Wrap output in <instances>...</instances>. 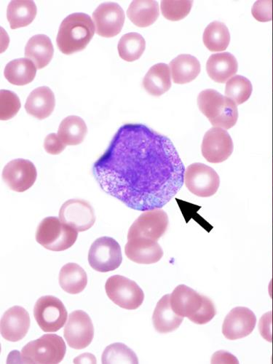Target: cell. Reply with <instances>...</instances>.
<instances>
[{"mask_svg":"<svg viewBox=\"0 0 273 364\" xmlns=\"http://www.w3.org/2000/svg\"><path fill=\"white\" fill-rule=\"evenodd\" d=\"M186 171L170 139L138 124L121 127L93 166L104 192L139 211L170 202L183 186Z\"/></svg>","mask_w":273,"mask_h":364,"instance_id":"6da1fadb","label":"cell"},{"mask_svg":"<svg viewBox=\"0 0 273 364\" xmlns=\"http://www.w3.org/2000/svg\"><path fill=\"white\" fill-rule=\"evenodd\" d=\"M170 301L177 315L196 324H206L217 315L213 301L186 285L176 287L170 294Z\"/></svg>","mask_w":273,"mask_h":364,"instance_id":"7a4b0ae2","label":"cell"},{"mask_svg":"<svg viewBox=\"0 0 273 364\" xmlns=\"http://www.w3.org/2000/svg\"><path fill=\"white\" fill-rule=\"evenodd\" d=\"M95 33L92 18L85 14H73L60 24L56 43L60 52L70 55L84 50Z\"/></svg>","mask_w":273,"mask_h":364,"instance_id":"3957f363","label":"cell"},{"mask_svg":"<svg viewBox=\"0 0 273 364\" xmlns=\"http://www.w3.org/2000/svg\"><path fill=\"white\" fill-rule=\"evenodd\" d=\"M198 105L212 126L225 130L235 126L238 119L237 105L218 91L203 90L198 97Z\"/></svg>","mask_w":273,"mask_h":364,"instance_id":"277c9868","label":"cell"},{"mask_svg":"<svg viewBox=\"0 0 273 364\" xmlns=\"http://www.w3.org/2000/svg\"><path fill=\"white\" fill-rule=\"evenodd\" d=\"M67 346L62 337L46 333L41 338L26 344L21 353V363L57 364L66 355Z\"/></svg>","mask_w":273,"mask_h":364,"instance_id":"5b68a950","label":"cell"},{"mask_svg":"<svg viewBox=\"0 0 273 364\" xmlns=\"http://www.w3.org/2000/svg\"><path fill=\"white\" fill-rule=\"evenodd\" d=\"M77 231L55 217L45 218L38 225L36 240L45 249L63 252L71 248L77 239Z\"/></svg>","mask_w":273,"mask_h":364,"instance_id":"8992f818","label":"cell"},{"mask_svg":"<svg viewBox=\"0 0 273 364\" xmlns=\"http://www.w3.org/2000/svg\"><path fill=\"white\" fill-rule=\"evenodd\" d=\"M108 297L121 309L134 311L138 309L144 299V294L134 281L123 276L110 277L105 284Z\"/></svg>","mask_w":273,"mask_h":364,"instance_id":"52a82bcc","label":"cell"},{"mask_svg":"<svg viewBox=\"0 0 273 364\" xmlns=\"http://www.w3.org/2000/svg\"><path fill=\"white\" fill-rule=\"evenodd\" d=\"M122 251L117 241L112 237H100L90 248L88 262L97 272L114 271L122 264Z\"/></svg>","mask_w":273,"mask_h":364,"instance_id":"ba28073f","label":"cell"},{"mask_svg":"<svg viewBox=\"0 0 273 364\" xmlns=\"http://www.w3.org/2000/svg\"><path fill=\"white\" fill-rule=\"evenodd\" d=\"M34 317L45 332H56L63 328L68 313L63 302L53 296L38 299L34 308Z\"/></svg>","mask_w":273,"mask_h":364,"instance_id":"9c48e42d","label":"cell"},{"mask_svg":"<svg viewBox=\"0 0 273 364\" xmlns=\"http://www.w3.org/2000/svg\"><path fill=\"white\" fill-rule=\"evenodd\" d=\"M188 189L196 196L208 198L217 193L220 185L218 173L212 168L200 163L188 167L185 173Z\"/></svg>","mask_w":273,"mask_h":364,"instance_id":"30bf717a","label":"cell"},{"mask_svg":"<svg viewBox=\"0 0 273 364\" xmlns=\"http://www.w3.org/2000/svg\"><path fill=\"white\" fill-rule=\"evenodd\" d=\"M168 224V215L163 209L144 211L131 226L128 240L144 237L158 241L166 232Z\"/></svg>","mask_w":273,"mask_h":364,"instance_id":"8fae6325","label":"cell"},{"mask_svg":"<svg viewBox=\"0 0 273 364\" xmlns=\"http://www.w3.org/2000/svg\"><path fill=\"white\" fill-rule=\"evenodd\" d=\"M68 346L75 350H82L92 343L95 327L90 316L83 311H75L70 314L64 331Z\"/></svg>","mask_w":273,"mask_h":364,"instance_id":"7c38bea8","label":"cell"},{"mask_svg":"<svg viewBox=\"0 0 273 364\" xmlns=\"http://www.w3.org/2000/svg\"><path fill=\"white\" fill-rule=\"evenodd\" d=\"M233 149V142L228 132L218 127L212 128L205 133L201 145L202 155L210 164L227 161Z\"/></svg>","mask_w":273,"mask_h":364,"instance_id":"4fadbf2b","label":"cell"},{"mask_svg":"<svg viewBox=\"0 0 273 364\" xmlns=\"http://www.w3.org/2000/svg\"><path fill=\"white\" fill-rule=\"evenodd\" d=\"M59 219L77 232L88 230L97 220L94 208L88 202L80 199L66 201L60 208Z\"/></svg>","mask_w":273,"mask_h":364,"instance_id":"5bb4252c","label":"cell"},{"mask_svg":"<svg viewBox=\"0 0 273 364\" xmlns=\"http://www.w3.org/2000/svg\"><path fill=\"white\" fill-rule=\"evenodd\" d=\"M38 171L31 161L16 159L9 162L4 169L3 178L11 190L23 193L31 188L37 180Z\"/></svg>","mask_w":273,"mask_h":364,"instance_id":"9a60e30c","label":"cell"},{"mask_svg":"<svg viewBox=\"0 0 273 364\" xmlns=\"http://www.w3.org/2000/svg\"><path fill=\"white\" fill-rule=\"evenodd\" d=\"M93 18L97 35L104 38H113L120 33L125 23V13L114 3L101 4L94 12Z\"/></svg>","mask_w":273,"mask_h":364,"instance_id":"2e32d148","label":"cell"},{"mask_svg":"<svg viewBox=\"0 0 273 364\" xmlns=\"http://www.w3.org/2000/svg\"><path fill=\"white\" fill-rule=\"evenodd\" d=\"M256 324L257 317L252 311L245 307H237L226 316L223 325V333L229 341L240 340L251 335Z\"/></svg>","mask_w":273,"mask_h":364,"instance_id":"e0dca14e","label":"cell"},{"mask_svg":"<svg viewBox=\"0 0 273 364\" xmlns=\"http://www.w3.org/2000/svg\"><path fill=\"white\" fill-rule=\"evenodd\" d=\"M30 323L31 321L26 309L14 306L9 309L1 318V336L7 341L18 342L27 335Z\"/></svg>","mask_w":273,"mask_h":364,"instance_id":"ac0fdd59","label":"cell"},{"mask_svg":"<svg viewBox=\"0 0 273 364\" xmlns=\"http://www.w3.org/2000/svg\"><path fill=\"white\" fill-rule=\"evenodd\" d=\"M125 253L131 261L141 264L157 263L164 256V251L158 241L144 237L129 239Z\"/></svg>","mask_w":273,"mask_h":364,"instance_id":"d6986e66","label":"cell"},{"mask_svg":"<svg viewBox=\"0 0 273 364\" xmlns=\"http://www.w3.org/2000/svg\"><path fill=\"white\" fill-rule=\"evenodd\" d=\"M238 69L235 57L228 52L211 55L206 64V71L210 79L225 83L234 76Z\"/></svg>","mask_w":273,"mask_h":364,"instance_id":"ffe728a7","label":"cell"},{"mask_svg":"<svg viewBox=\"0 0 273 364\" xmlns=\"http://www.w3.org/2000/svg\"><path fill=\"white\" fill-rule=\"evenodd\" d=\"M55 106V95L48 87L43 86L35 89L27 98L25 109L28 114L44 119L53 112Z\"/></svg>","mask_w":273,"mask_h":364,"instance_id":"44dd1931","label":"cell"},{"mask_svg":"<svg viewBox=\"0 0 273 364\" xmlns=\"http://www.w3.org/2000/svg\"><path fill=\"white\" fill-rule=\"evenodd\" d=\"M184 318L177 315L171 308L170 294L164 296L156 307L153 316L155 329L161 333H168L176 330L183 322Z\"/></svg>","mask_w":273,"mask_h":364,"instance_id":"7402d4cb","label":"cell"},{"mask_svg":"<svg viewBox=\"0 0 273 364\" xmlns=\"http://www.w3.org/2000/svg\"><path fill=\"white\" fill-rule=\"evenodd\" d=\"M171 73L174 83L186 84L193 81L200 73L199 60L189 54H181L171 60Z\"/></svg>","mask_w":273,"mask_h":364,"instance_id":"603a6c76","label":"cell"},{"mask_svg":"<svg viewBox=\"0 0 273 364\" xmlns=\"http://www.w3.org/2000/svg\"><path fill=\"white\" fill-rule=\"evenodd\" d=\"M54 48L50 39L45 35H38L30 39L25 47V56L31 60L37 69H43L50 63Z\"/></svg>","mask_w":273,"mask_h":364,"instance_id":"cb8c5ba5","label":"cell"},{"mask_svg":"<svg viewBox=\"0 0 273 364\" xmlns=\"http://www.w3.org/2000/svg\"><path fill=\"white\" fill-rule=\"evenodd\" d=\"M143 86L151 96L161 97L171 88V70L166 64H158L151 68L143 80Z\"/></svg>","mask_w":273,"mask_h":364,"instance_id":"d4e9b609","label":"cell"},{"mask_svg":"<svg viewBox=\"0 0 273 364\" xmlns=\"http://www.w3.org/2000/svg\"><path fill=\"white\" fill-rule=\"evenodd\" d=\"M58 282L65 291L70 294H77L87 286V273L79 264L68 263L60 269Z\"/></svg>","mask_w":273,"mask_h":364,"instance_id":"484cf974","label":"cell"},{"mask_svg":"<svg viewBox=\"0 0 273 364\" xmlns=\"http://www.w3.org/2000/svg\"><path fill=\"white\" fill-rule=\"evenodd\" d=\"M131 21L139 27H147L154 24L160 16L159 5L151 0L133 1L127 11Z\"/></svg>","mask_w":273,"mask_h":364,"instance_id":"4316f807","label":"cell"},{"mask_svg":"<svg viewBox=\"0 0 273 364\" xmlns=\"http://www.w3.org/2000/svg\"><path fill=\"white\" fill-rule=\"evenodd\" d=\"M35 2L28 0H15L8 7L7 18L12 29L25 27L31 23L37 16Z\"/></svg>","mask_w":273,"mask_h":364,"instance_id":"83f0119b","label":"cell"},{"mask_svg":"<svg viewBox=\"0 0 273 364\" xmlns=\"http://www.w3.org/2000/svg\"><path fill=\"white\" fill-rule=\"evenodd\" d=\"M37 73V68L31 60L18 58L9 63L5 69L6 80L15 85H25L32 82Z\"/></svg>","mask_w":273,"mask_h":364,"instance_id":"f1b7e54d","label":"cell"},{"mask_svg":"<svg viewBox=\"0 0 273 364\" xmlns=\"http://www.w3.org/2000/svg\"><path fill=\"white\" fill-rule=\"evenodd\" d=\"M87 128L80 117L71 115L60 123L58 136L65 145L75 146L81 144L87 135Z\"/></svg>","mask_w":273,"mask_h":364,"instance_id":"f546056e","label":"cell"},{"mask_svg":"<svg viewBox=\"0 0 273 364\" xmlns=\"http://www.w3.org/2000/svg\"><path fill=\"white\" fill-rule=\"evenodd\" d=\"M205 46L212 52L225 50L230 42L228 28L224 23L214 21L205 28L203 33Z\"/></svg>","mask_w":273,"mask_h":364,"instance_id":"4dcf8cb0","label":"cell"},{"mask_svg":"<svg viewBox=\"0 0 273 364\" xmlns=\"http://www.w3.org/2000/svg\"><path fill=\"white\" fill-rule=\"evenodd\" d=\"M145 48V40L140 34L136 33L124 35L120 38L117 46L119 57L128 63L134 62L141 58Z\"/></svg>","mask_w":273,"mask_h":364,"instance_id":"1f68e13d","label":"cell"},{"mask_svg":"<svg viewBox=\"0 0 273 364\" xmlns=\"http://www.w3.org/2000/svg\"><path fill=\"white\" fill-rule=\"evenodd\" d=\"M253 87L251 81L241 75L231 77L225 87V95L237 105L245 103L252 94Z\"/></svg>","mask_w":273,"mask_h":364,"instance_id":"d6a6232c","label":"cell"},{"mask_svg":"<svg viewBox=\"0 0 273 364\" xmlns=\"http://www.w3.org/2000/svg\"><path fill=\"white\" fill-rule=\"evenodd\" d=\"M102 363H139L136 353L123 343H114L106 348L102 358Z\"/></svg>","mask_w":273,"mask_h":364,"instance_id":"836d02e7","label":"cell"},{"mask_svg":"<svg viewBox=\"0 0 273 364\" xmlns=\"http://www.w3.org/2000/svg\"><path fill=\"white\" fill-rule=\"evenodd\" d=\"M193 1H164L161 2V9L164 16L172 21L185 18L191 13Z\"/></svg>","mask_w":273,"mask_h":364,"instance_id":"e575fe53","label":"cell"},{"mask_svg":"<svg viewBox=\"0 0 273 364\" xmlns=\"http://www.w3.org/2000/svg\"><path fill=\"white\" fill-rule=\"evenodd\" d=\"M21 105L18 97L12 91H0V118L9 120L17 114Z\"/></svg>","mask_w":273,"mask_h":364,"instance_id":"d590c367","label":"cell"},{"mask_svg":"<svg viewBox=\"0 0 273 364\" xmlns=\"http://www.w3.org/2000/svg\"><path fill=\"white\" fill-rule=\"evenodd\" d=\"M252 13L256 20L261 22L272 21L273 1H257L252 8Z\"/></svg>","mask_w":273,"mask_h":364,"instance_id":"8d00e7d4","label":"cell"},{"mask_svg":"<svg viewBox=\"0 0 273 364\" xmlns=\"http://www.w3.org/2000/svg\"><path fill=\"white\" fill-rule=\"evenodd\" d=\"M261 336L267 342H273V301L270 311L264 314L259 322Z\"/></svg>","mask_w":273,"mask_h":364,"instance_id":"74e56055","label":"cell"},{"mask_svg":"<svg viewBox=\"0 0 273 364\" xmlns=\"http://www.w3.org/2000/svg\"><path fill=\"white\" fill-rule=\"evenodd\" d=\"M44 148L50 155L57 156L63 153L66 145L60 140L56 134H50L46 136Z\"/></svg>","mask_w":273,"mask_h":364,"instance_id":"f35d334b","label":"cell"},{"mask_svg":"<svg viewBox=\"0 0 273 364\" xmlns=\"http://www.w3.org/2000/svg\"><path fill=\"white\" fill-rule=\"evenodd\" d=\"M74 363H97V359L92 354L84 353L75 358Z\"/></svg>","mask_w":273,"mask_h":364,"instance_id":"ab89813d","label":"cell"},{"mask_svg":"<svg viewBox=\"0 0 273 364\" xmlns=\"http://www.w3.org/2000/svg\"><path fill=\"white\" fill-rule=\"evenodd\" d=\"M268 291H269V296L271 297V299L273 301V265H272V279L269 284Z\"/></svg>","mask_w":273,"mask_h":364,"instance_id":"60d3db41","label":"cell"},{"mask_svg":"<svg viewBox=\"0 0 273 364\" xmlns=\"http://www.w3.org/2000/svg\"><path fill=\"white\" fill-rule=\"evenodd\" d=\"M272 187H273V161H272Z\"/></svg>","mask_w":273,"mask_h":364,"instance_id":"b9f144b4","label":"cell"},{"mask_svg":"<svg viewBox=\"0 0 273 364\" xmlns=\"http://www.w3.org/2000/svg\"><path fill=\"white\" fill-rule=\"evenodd\" d=\"M272 28H273V15H272Z\"/></svg>","mask_w":273,"mask_h":364,"instance_id":"7bdbcfd3","label":"cell"}]
</instances>
